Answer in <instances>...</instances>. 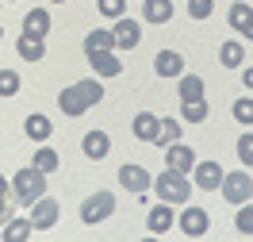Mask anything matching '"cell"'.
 <instances>
[{
    "instance_id": "obj_30",
    "label": "cell",
    "mask_w": 253,
    "mask_h": 242,
    "mask_svg": "<svg viewBox=\"0 0 253 242\" xmlns=\"http://www.w3.org/2000/svg\"><path fill=\"white\" fill-rule=\"evenodd\" d=\"M16 93H19V73L0 69V97H16Z\"/></svg>"
},
{
    "instance_id": "obj_39",
    "label": "cell",
    "mask_w": 253,
    "mask_h": 242,
    "mask_svg": "<svg viewBox=\"0 0 253 242\" xmlns=\"http://www.w3.org/2000/svg\"><path fill=\"white\" fill-rule=\"evenodd\" d=\"M54 4H65V0H54Z\"/></svg>"
},
{
    "instance_id": "obj_12",
    "label": "cell",
    "mask_w": 253,
    "mask_h": 242,
    "mask_svg": "<svg viewBox=\"0 0 253 242\" xmlns=\"http://www.w3.org/2000/svg\"><path fill=\"white\" fill-rule=\"evenodd\" d=\"M222 185V169L219 161H200L196 165V189H207V193H215Z\"/></svg>"
},
{
    "instance_id": "obj_16",
    "label": "cell",
    "mask_w": 253,
    "mask_h": 242,
    "mask_svg": "<svg viewBox=\"0 0 253 242\" xmlns=\"http://www.w3.org/2000/svg\"><path fill=\"white\" fill-rule=\"evenodd\" d=\"M46 31H50V12H46V8H35V12H27V19H23V35L42 39Z\"/></svg>"
},
{
    "instance_id": "obj_31",
    "label": "cell",
    "mask_w": 253,
    "mask_h": 242,
    "mask_svg": "<svg viewBox=\"0 0 253 242\" xmlns=\"http://www.w3.org/2000/svg\"><path fill=\"white\" fill-rule=\"evenodd\" d=\"M211 8H215L211 0H188V16L192 19H207V16H211Z\"/></svg>"
},
{
    "instance_id": "obj_32",
    "label": "cell",
    "mask_w": 253,
    "mask_h": 242,
    "mask_svg": "<svg viewBox=\"0 0 253 242\" xmlns=\"http://www.w3.org/2000/svg\"><path fill=\"white\" fill-rule=\"evenodd\" d=\"M238 158L246 161V165H253V135H242V139H238Z\"/></svg>"
},
{
    "instance_id": "obj_33",
    "label": "cell",
    "mask_w": 253,
    "mask_h": 242,
    "mask_svg": "<svg viewBox=\"0 0 253 242\" xmlns=\"http://www.w3.org/2000/svg\"><path fill=\"white\" fill-rule=\"evenodd\" d=\"M238 231H242V235H253V208H246V204H242V211H238Z\"/></svg>"
},
{
    "instance_id": "obj_9",
    "label": "cell",
    "mask_w": 253,
    "mask_h": 242,
    "mask_svg": "<svg viewBox=\"0 0 253 242\" xmlns=\"http://www.w3.org/2000/svg\"><path fill=\"white\" fill-rule=\"evenodd\" d=\"M115 47L119 50H134L138 47V39H142V31H138V23L134 19H126V16H119V23H115Z\"/></svg>"
},
{
    "instance_id": "obj_15",
    "label": "cell",
    "mask_w": 253,
    "mask_h": 242,
    "mask_svg": "<svg viewBox=\"0 0 253 242\" xmlns=\"http://www.w3.org/2000/svg\"><path fill=\"white\" fill-rule=\"evenodd\" d=\"M16 54L23 58V62H42L46 47H42V39H35V35H19V43H16Z\"/></svg>"
},
{
    "instance_id": "obj_17",
    "label": "cell",
    "mask_w": 253,
    "mask_h": 242,
    "mask_svg": "<svg viewBox=\"0 0 253 242\" xmlns=\"http://www.w3.org/2000/svg\"><path fill=\"white\" fill-rule=\"evenodd\" d=\"M134 139H142V143H154V139H158V115L154 112L134 115Z\"/></svg>"
},
{
    "instance_id": "obj_5",
    "label": "cell",
    "mask_w": 253,
    "mask_h": 242,
    "mask_svg": "<svg viewBox=\"0 0 253 242\" xmlns=\"http://www.w3.org/2000/svg\"><path fill=\"white\" fill-rule=\"evenodd\" d=\"M222 196L230 200V204H246L253 196V181H250V173H222Z\"/></svg>"
},
{
    "instance_id": "obj_6",
    "label": "cell",
    "mask_w": 253,
    "mask_h": 242,
    "mask_svg": "<svg viewBox=\"0 0 253 242\" xmlns=\"http://www.w3.org/2000/svg\"><path fill=\"white\" fill-rule=\"evenodd\" d=\"M31 223H35V231H50V227L58 223V200L39 196V200L31 204Z\"/></svg>"
},
{
    "instance_id": "obj_4",
    "label": "cell",
    "mask_w": 253,
    "mask_h": 242,
    "mask_svg": "<svg viewBox=\"0 0 253 242\" xmlns=\"http://www.w3.org/2000/svg\"><path fill=\"white\" fill-rule=\"evenodd\" d=\"M111 211H115V196L96 193V196H88V200L81 204V219L88 227H96V223H104V219H111Z\"/></svg>"
},
{
    "instance_id": "obj_20",
    "label": "cell",
    "mask_w": 253,
    "mask_h": 242,
    "mask_svg": "<svg viewBox=\"0 0 253 242\" xmlns=\"http://www.w3.org/2000/svg\"><path fill=\"white\" fill-rule=\"evenodd\" d=\"M180 100H204V77L180 73Z\"/></svg>"
},
{
    "instance_id": "obj_14",
    "label": "cell",
    "mask_w": 253,
    "mask_h": 242,
    "mask_svg": "<svg viewBox=\"0 0 253 242\" xmlns=\"http://www.w3.org/2000/svg\"><path fill=\"white\" fill-rule=\"evenodd\" d=\"M88 62H92L96 77H115L123 65H119V58L111 54V50H96V54H88Z\"/></svg>"
},
{
    "instance_id": "obj_28",
    "label": "cell",
    "mask_w": 253,
    "mask_h": 242,
    "mask_svg": "<svg viewBox=\"0 0 253 242\" xmlns=\"http://www.w3.org/2000/svg\"><path fill=\"white\" fill-rule=\"evenodd\" d=\"M230 112H234V119L242 123V127H253V100L250 97H238Z\"/></svg>"
},
{
    "instance_id": "obj_24",
    "label": "cell",
    "mask_w": 253,
    "mask_h": 242,
    "mask_svg": "<svg viewBox=\"0 0 253 242\" xmlns=\"http://www.w3.org/2000/svg\"><path fill=\"white\" fill-rule=\"evenodd\" d=\"M180 112L188 123H204L207 119V100H180Z\"/></svg>"
},
{
    "instance_id": "obj_35",
    "label": "cell",
    "mask_w": 253,
    "mask_h": 242,
    "mask_svg": "<svg viewBox=\"0 0 253 242\" xmlns=\"http://www.w3.org/2000/svg\"><path fill=\"white\" fill-rule=\"evenodd\" d=\"M12 219V200H0V223Z\"/></svg>"
},
{
    "instance_id": "obj_34",
    "label": "cell",
    "mask_w": 253,
    "mask_h": 242,
    "mask_svg": "<svg viewBox=\"0 0 253 242\" xmlns=\"http://www.w3.org/2000/svg\"><path fill=\"white\" fill-rule=\"evenodd\" d=\"M96 4H100V12H104V16H111V19L123 16V0H96Z\"/></svg>"
},
{
    "instance_id": "obj_18",
    "label": "cell",
    "mask_w": 253,
    "mask_h": 242,
    "mask_svg": "<svg viewBox=\"0 0 253 242\" xmlns=\"http://www.w3.org/2000/svg\"><path fill=\"white\" fill-rule=\"evenodd\" d=\"M142 16L150 19V23H169V19H173V4H169V0H146Z\"/></svg>"
},
{
    "instance_id": "obj_36",
    "label": "cell",
    "mask_w": 253,
    "mask_h": 242,
    "mask_svg": "<svg viewBox=\"0 0 253 242\" xmlns=\"http://www.w3.org/2000/svg\"><path fill=\"white\" fill-rule=\"evenodd\" d=\"M242 81H246V89H250V93H253V65H250V69H246V73H242Z\"/></svg>"
},
{
    "instance_id": "obj_1",
    "label": "cell",
    "mask_w": 253,
    "mask_h": 242,
    "mask_svg": "<svg viewBox=\"0 0 253 242\" xmlns=\"http://www.w3.org/2000/svg\"><path fill=\"white\" fill-rule=\"evenodd\" d=\"M104 100V89H100V81H77V85H69L62 97H58V108H62V115H69V119H77V115H84L88 108H96Z\"/></svg>"
},
{
    "instance_id": "obj_11",
    "label": "cell",
    "mask_w": 253,
    "mask_h": 242,
    "mask_svg": "<svg viewBox=\"0 0 253 242\" xmlns=\"http://www.w3.org/2000/svg\"><path fill=\"white\" fill-rule=\"evenodd\" d=\"M81 150H84V158L100 161V158H108V150H111V139L104 135V131H88V135L81 139Z\"/></svg>"
},
{
    "instance_id": "obj_10",
    "label": "cell",
    "mask_w": 253,
    "mask_h": 242,
    "mask_svg": "<svg viewBox=\"0 0 253 242\" xmlns=\"http://www.w3.org/2000/svg\"><path fill=\"white\" fill-rule=\"evenodd\" d=\"M119 185L130 189V193H146L154 181H150V173H146L142 165H123V169H119Z\"/></svg>"
},
{
    "instance_id": "obj_38",
    "label": "cell",
    "mask_w": 253,
    "mask_h": 242,
    "mask_svg": "<svg viewBox=\"0 0 253 242\" xmlns=\"http://www.w3.org/2000/svg\"><path fill=\"white\" fill-rule=\"evenodd\" d=\"M246 35H250V43H253V23H250V27H246Z\"/></svg>"
},
{
    "instance_id": "obj_8",
    "label": "cell",
    "mask_w": 253,
    "mask_h": 242,
    "mask_svg": "<svg viewBox=\"0 0 253 242\" xmlns=\"http://www.w3.org/2000/svg\"><path fill=\"white\" fill-rule=\"evenodd\" d=\"M165 165H169V169H176V173H188L192 165H196V154H192V146H184V143L165 146Z\"/></svg>"
},
{
    "instance_id": "obj_25",
    "label": "cell",
    "mask_w": 253,
    "mask_h": 242,
    "mask_svg": "<svg viewBox=\"0 0 253 242\" xmlns=\"http://www.w3.org/2000/svg\"><path fill=\"white\" fill-rule=\"evenodd\" d=\"M31 231H35L31 219H12V223L4 227V239H8V242H23L27 235H31Z\"/></svg>"
},
{
    "instance_id": "obj_3",
    "label": "cell",
    "mask_w": 253,
    "mask_h": 242,
    "mask_svg": "<svg viewBox=\"0 0 253 242\" xmlns=\"http://www.w3.org/2000/svg\"><path fill=\"white\" fill-rule=\"evenodd\" d=\"M150 189H158V196L165 204H188V173H176V169H165L158 173V185H150Z\"/></svg>"
},
{
    "instance_id": "obj_29",
    "label": "cell",
    "mask_w": 253,
    "mask_h": 242,
    "mask_svg": "<svg viewBox=\"0 0 253 242\" xmlns=\"http://www.w3.org/2000/svg\"><path fill=\"white\" fill-rule=\"evenodd\" d=\"M35 169H42V173H54V169H58V154H54L50 146H42V150L35 154Z\"/></svg>"
},
{
    "instance_id": "obj_19",
    "label": "cell",
    "mask_w": 253,
    "mask_h": 242,
    "mask_svg": "<svg viewBox=\"0 0 253 242\" xmlns=\"http://www.w3.org/2000/svg\"><path fill=\"white\" fill-rule=\"evenodd\" d=\"M173 211L165 208V204H161V208H154L150 211V219H146V227H150V235H165V231H169V227H173Z\"/></svg>"
},
{
    "instance_id": "obj_21",
    "label": "cell",
    "mask_w": 253,
    "mask_h": 242,
    "mask_svg": "<svg viewBox=\"0 0 253 242\" xmlns=\"http://www.w3.org/2000/svg\"><path fill=\"white\" fill-rule=\"evenodd\" d=\"M23 131L31 135L35 143H46V139H50V131H54V127H50V119H46V115H27Z\"/></svg>"
},
{
    "instance_id": "obj_37",
    "label": "cell",
    "mask_w": 253,
    "mask_h": 242,
    "mask_svg": "<svg viewBox=\"0 0 253 242\" xmlns=\"http://www.w3.org/2000/svg\"><path fill=\"white\" fill-rule=\"evenodd\" d=\"M8 189H12V185H8V181H4V173H0V200H8Z\"/></svg>"
},
{
    "instance_id": "obj_7",
    "label": "cell",
    "mask_w": 253,
    "mask_h": 242,
    "mask_svg": "<svg viewBox=\"0 0 253 242\" xmlns=\"http://www.w3.org/2000/svg\"><path fill=\"white\" fill-rule=\"evenodd\" d=\"M176 223H180V231H184L188 239H200V235H207V223H211V219H207L204 208H188V204H184V211L176 215Z\"/></svg>"
},
{
    "instance_id": "obj_13",
    "label": "cell",
    "mask_w": 253,
    "mask_h": 242,
    "mask_svg": "<svg viewBox=\"0 0 253 242\" xmlns=\"http://www.w3.org/2000/svg\"><path fill=\"white\" fill-rule=\"evenodd\" d=\"M154 69H158V77H180V69H184V58H180L176 50H161L158 58H154Z\"/></svg>"
},
{
    "instance_id": "obj_27",
    "label": "cell",
    "mask_w": 253,
    "mask_h": 242,
    "mask_svg": "<svg viewBox=\"0 0 253 242\" xmlns=\"http://www.w3.org/2000/svg\"><path fill=\"white\" fill-rule=\"evenodd\" d=\"M242 58H246V50H242V43H222V50H219V62L222 65H242Z\"/></svg>"
},
{
    "instance_id": "obj_23",
    "label": "cell",
    "mask_w": 253,
    "mask_h": 242,
    "mask_svg": "<svg viewBox=\"0 0 253 242\" xmlns=\"http://www.w3.org/2000/svg\"><path fill=\"white\" fill-rule=\"evenodd\" d=\"M111 47H115V35H111V31H92V35H84V54L111 50Z\"/></svg>"
},
{
    "instance_id": "obj_2",
    "label": "cell",
    "mask_w": 253,
    "mask_h": 242,
    "mask_svg": "<svg viewBox=\"0 0 253 242\" xmlns=\"http://www.w3.org/2000/svg\"><path fill=\"white\" fill-rule=\"evenodd\" d=\"M12 189H16V200L19 204H35L39 196H46V173L42 169H19L12 177Z\"/></svg>"
},
{
    "instance_id": "obj_22",
    "label": "cell",
    "mask_w": 253,
    "mask_h": 242,
    "mask_svg": "<svg viewBox=\"0 0 253 242\" xmlns=\"http://www.w3.org/2000/svg\"><path fill=\"white\" fill-rule=\"evenodd\" d=\"M158 146H173V143H180V123L176 119H161L158 123V139H154Z\"/></svg>"
},
{
    "instance_id": "obj_40",
    "label": "cell",
    "mask_w": 253,
    "mask_h": 242,
    "mask_svg": "<svg viewBox=\"0 0 253 242\" xmlns=\"http://www.w3.org/2000/svg\"><path fill=\"white\" fill-rule=\"evenodd\" d=\"M0 35H4V31H0Z\"/></svg>"
},
{
    "instance_id": "obj_26",
    "label": "cell",
    "mask_w": 253,
    "mask_h": 242,
    "mask_svg": "<svg viewBox=\"0 0 253 242\" xmlns=\"http://www.w3.org/2000/svg\"><path fill=\"white\" fill-rule=\"evenodd\" d=\"M250 23H253V8L250 4H234V8H230V27H234V31H246Z\"/></svg>"
}]
</instances>
